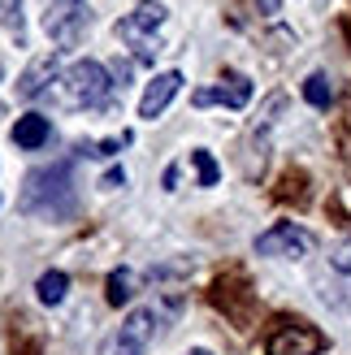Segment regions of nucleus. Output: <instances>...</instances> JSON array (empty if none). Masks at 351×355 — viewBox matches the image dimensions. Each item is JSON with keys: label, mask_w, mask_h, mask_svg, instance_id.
Masks as SVG:
<instances>
[{"label": "nucleus", "mask_w": 351, "mask_h": 355, "mask_svg": "<svg viewBox=\"0 0 351 355\" xmlns=\"http://www.w3.org/2000/svg\"><path fill=\"white\" fill-rule=\"evenodd\" d=\"M135 299V273L130 269H113L109 273V304L121 308V304H130Z\"/></svg>", "instance_id": "14"}, {"label": "nucleus", "mask_w": 351, "mask_h": 355, "mask_svg": "<svg viewBox=\"0 0 351 355\" xmlns=\"http://www.w3.org/2000/svg\"><path fill=\"white\" fill-rule=\"evenodd\" d=\"M61 78V57L57 52H44L40 61L26 65V74L17 78V96L22 100H40V96H52V87Z\"/></svg>", "instance_id": "9"}, {"label": "nucleus", "mask_w": 351, "mask_h": 355, "mask_svg": "<svg viewBox=\"0 0 351 355\" xmlns=\"http://www.w3.org/2000/svg\"><path fill=\"white\" fill-rule=\"evenodd\" d=\"M321 286H325V291H321V299H325L329 308L351 312V269H339V264H334V269L321 277Z\"/></svg>", "instance_id": "12"}, {"label": "nucleus", "mask_w": 351, "mask_h": 355, "mask_svg": "<svg viewBox=\"0 0 351 355\" xmlns=\"http://www.w3.org/2000/svg\"><path fill=\"white\" fill-rule=\"evenodd\" d=\"M156 308H135L126 316V325H121L117 334H109V343L100 347V355H144L148 343L156 338Z\"/></svg>", "instance_id": "7"}, {"label": "nucleus", "mask_w": 351, "mask_h": 355, "mask_svg": "<svg viewBox=\"0 0 351 355\" xmlns=\"http://www.w3.org/2000/svg\"><path fill=\"white\" fill-rule=\"evenodd\" d=\"M200 104V109H208V104H225V109H248V100H252V78L248 74H221L217 87H204V92L191 96Z\"/></svg>", "instance_id": "8"}, {"label": "nucleus", "mask_w": 351, "mask_h": 355, "mask_svg": "<svg viewBox=\"0 0 351 355\" xmlns=\"http://www.w3.org/2000/svg\"><path fill=\"white\" fill-rule=\"evenodd\" d=\"M87 26H92V5L87 0H48L44 9V35L57 48H74Z\"/></svg>", "instance_id": "4"}, {"label": "nucleus", "mask_w": 351, "mask_h": 355, "mask_svg": "<svg viewBox=\"0 0 351 355\" xmlns=\"http://www.w3.org/2000/svg\"><path fill=\"white\" fill-rule=\"evenodd\" d=\"M256 256H269V260H304L317 252V239L312 230L295 225V221H273L265 234H256Z\"/></svg>", "instance_id": "5"}, {"label": "nucleus", "mask_w": 351, "mask_h": 355, "mask_svg": "<svg viewBox=\"0 0 351 355\" xmlns=\"http://www.w3.org/2000/svg\"><path fill=\"white\" fill-rule=\"evenodd\" d=\"M126 144H130V135H113V139H104V144H87V139H83L78 152L83 156H113L117 148H126Z\"/></svg>", "instance_id": "18"}, {"label": "nucleus", "mask_w": 351, "mask_h": 355, "mask_svg": "<svg viewBox=\"0 0 351 355\" xmlns=\"http://www.w3.org/2000/svg\"><path fill=\"white\" fill-rule=\"evenodd\" d=\"M187 355H213V351H204V347H191V351H187Z\"/></svg>", "instance_id": "22"}, {"label": "nucleus", "mask_w": 351, "mask_h": 355, "mask_svg": "<svg viewBox=\"0 0 351 355\" xmlns=\"http://www.w3.org/2000/svg\"><path fill=\"white\" fill-rule=\"evenodd\" d=\"M191 165H196V173H200V187H217L221 169H217L213 156H208V148H191Z\"/></svg>", "instance_id": "16"}, {"label": "nucleus", "mask_w": 351, "mask_h": 355, "mask_svg": "<svg viewBox=\"0 0 351 355\" xmlns=\"http://www.w3.org/2000/svg\"><path fill=\"white\" fill-rule=\"evenodd\" d=\"M0 26L17 35V44H22V0H0Z\"/></svg>", "instance_id": "17"}, {"label": "nucleus", "mask_w": 351, "mask_h": 355, "mask_svg": "<svg viewBox=\"0 0 351 355\" xmlns=\"http://www.w3.org/2000/svg\"><path fill=\"white\" fill-rule=\"evenodd\" d=\"M35 291H40V304L57 308L61 299H65V291H69V277H65L61 269H52V273H44L40 282H35Z\"/></svg>", "instance_id": "13"}, {"label": "nucleus", "mask_w": 351, "mask_h": 355, "mask_svg": "<svg viewBox=\"0 0 351 355\" xmlns=\"http://www.w3.org/2000/svg\"><path fill=\"white\" fill-rule=\"evenodd\" d=\"M329 338L308 321H277L265 338V355H321Z\"/></svg>", "instance_id": "6"}, {"label": "nucleus", "mask_w": 351, "mask_h": 355, "mask_svg": "<svg viewBox=\"0 0 351 355\" xmlns=\"http://www.w3.org/2000/svg\"><path fill=\"white\" fill-rule=\"evenodd\" d=\"M173 187H178V165L165 169V191H173Z\"/></svg>", "instance_id": "21"}, {"label": "nucleus", "mask_w": 351, "mask_h": 355, "mask_svg": "<svg viewBox=\"0 0 351 355\" xmlns=\"http://www.w3.org/2000/svg\"><path fill=\"white\" fill-rule=\"evenodd\" d=\"M17 208H22L26 217H48V221L74 217L78 195H74V169H69V161L31 169L22 195H17Z\"/></svg>", "instance_id": "1"}, {"label": "nucleus", "mask_w": 351, "mask_h": 355, "mask_svg": "<svg viewBox=\"0 0 351 355\" xmlns=\"http://www.w3.org/2000/svg\"><path fill=\"white\" fill-rule=\"evenodd\" d=\"M165 17H169V9L161 5V0H139L126 17H117L113 35L135 52V61L152 65L156 52H161V26H165Z\"/></svg>", "instance_id": "3"}, {"label": "nucleus", "mask_w": 351, "mask_h": 355, "mask_svg": "<svg viewBox=\"0 0 351 355\" xmlns=\"http://www.w3.org/2000/svg\"><path fill=\"white\" fill-rule=\"evenodd\" d=\"M121 92L117 78L109 74V65L100 61H74L69 69H61L57 87H52V100L61 104V109H109L113 96Z\"/></svg>", "instance_id": "2"}, {"label": "nucleus", "mask_w": 351, "mask_h": 355, "mask_svg": "<svg viewBox=\"0 0 351 355\" xmlns=\"http://www.w3.org/2000/svg\"><path fill=\"white\" fill-rule=\"evenodd\" d=\"M13 144L17 148H26V152H40L48 139H52V121L44 117V113H26V117H17L13 121Z\"/></svg>", "instance_id": "11"}, {"label": "nucleus", "mask_w": 351, "mask_h": 355, "mask_svg": "<svg viewBox=\"0 0 351 355\" xmlns=\"http://www.w3.org/2000/svg\"><path fill=\"white\" fill-rule=\"evenodd\" d=\"M182 92V74L178 69H165V74H156L152 83H148V92H144V100H139V117L144 121H156L165 109H169V100Z\"/></svg>", "instance_id": "10"}, {"label": "nucleus", "mask_w": 351, "mask_h": 355, "mask_svg": "<svg viewBox=\"0 0 351 355\" xmlns=\"http://www.w3.org/2000/svg\"><path fill=\"white\" fill-rule=\"evenodd\" d=\"M304 100L312 104V109H329V100H334V87H329L325 74H308L304 78Z\"/></svg>", "instance_id": "15"}, {"label": "nucleus", "mask_w": 351, "mask_h": 355, "mask_svg": "<svg viewBox=\"0 0 351 355\" xmlns=\"http://www.w3.org/2000/svg\"><path fill=\"white\" fill-rule=\"evenodd\" d=\"M100 187H104V191H117V187H126V169H109Z\"/></svg>", "instance_id": "19"}, {"label": "nucleus", "mask_w": 351, "mask_h": 355, "mask_svg": "<svg viewBox=\"0 0 351 355\" xmlns=\"http://www.w3.org/2000/svg\"><path fill=\"white\" fill-rule=\"evenodd\" d=\"M256 5H260V13H265V17H277V13H282V0H256Z\"/></svg>", "instance_id": "20"}]
</instances>
